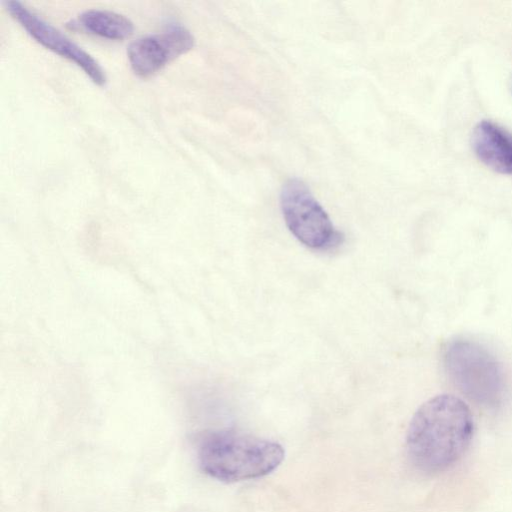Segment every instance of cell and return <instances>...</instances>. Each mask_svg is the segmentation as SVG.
Returning <instances> with one entry per match:
<instances>
[{"label": "cell", "instance_id": "cell-1", "mask_svg": "<svg viewBox=\"0 0 512 512\" xmlns=\"http://www.w3.org/2000/svg\"><path fill=\"white\" fill-rule=\"evenodd\" d=\"M473 434V416L463 400L451 394L434 396L418 408L409 423L408 456L423 472H443L464 455Z\"/></svg>", "mask_w": 512, "mask_h": 512}, {"label": "cell", "instance_id": "cell-2", "mask_svg": "<svg viewBox=\"0 0 512 512\" xmlns=\"http://www.w3.org/2000/svg\"><path fill=\"white\" fill-rule=\"evenodd\" d=\"M284 456L283 447L275 441L231 430L208 432L197 446L201 470L223 482L266 476L282 463Z\"/></svg>", "mask_w": 512, "mask_h": 512}, {"label": "cell", "instance_id": "cell-3", "mask_svg": "<svg viewBox=\"0 0 512 512\" xmlns=\"http://www.w3.org/2000/svg\"><path fill=\"white\" fill-rule=\"evenodd\" d=\"M444 365L455 386L475 402L496 406L504 394V377L496 358L480 344L451 341L444 351Z\"/></svg>", "mask_w": 512, "mask_h": 512}, {"label": "cell", "instance_id": "cell-4", "mask_svg": "<svg viewBox=\"0 0 512 512\" xmlns=\"http://www.w3.org/2000/svg\"><path fill=\"white\" fill-rule=\"evenodd\" d=\"M280 205L288 229L305 246L325 250L340 243L341 234L300 179L285 182L280 193Z\"/></svg>", "mask_w": 512, "mask_h": 512}, {"label": "cell", "instance_id": "cell-5", "mask_svg": "<svg viewBox=\"0 0 512 512\" xmlns=\"http://www.w3.org/2000/svg\"><path fill=\"white\" fill-rule=\"evenodd\" d=\"M5 5L11 17L36 42L75 63L95 84L102 86L106 83V74L98 61L81 46L21 2L16 0L7 1Z\"/></svg>", "mask_w": 512, "mask_h": 512}, {"label": "cell", "instance_id": "cell-6", "mask_svg": "<svg viewBox=\"0 0 512 512\" xmlns=\"http://www.w3.org/2000/svg\"><path fill=\"white\" fill-rule=\"evenodd\" d=\"M194 44L192 33L182 25L174 24L159 33L145 35L131 42L127 56L133 72L147 78L190 51Z\"/></svg>", "mask_w": 512, "mask_h": 512}, {"label": "cell", "instance_id": "cell-7", "mask_svg": "<svg viewBox=\"0 0 512 512\" xmlns=\"http://www.w3.org/2000/svg\"><path fill=\"white\" fill-rule=\"evenodd\" d=\"M476 157L495 172L512 175V133L501 125L483 120L471 135Z\"/></svg>", "mask_w": 512, "mask_h": 512}, {"label": "cell", "instance_id": "cell-8", "mask_svg": "<svg viewBox=\"0 0 512 512\" xmlns=\"http://www.w3.org/2000/svg\"><path fill=\"white\" fill-rule=\"evenodd\" d=\"M79 25L91 34L110 40H123L134 31L126 16L105 9H89L80 14Z\"/></svg>", "mask_w": 512, "mask_h": 512}, {"label": "cell", "instance_id": "cell-9", "mask_svg": "<svg viewBox=\"0 0 512 512\" xmlns=\"http://www.w3.org/2000/svg\"><path fill=\"white\" fill-rule=\"evenodd\" d=\"M508 88L512 94V74L510 75V77L508 79Z\"/></svg>", "mask_w": 512, "mask_h": 512}]
</instances>
